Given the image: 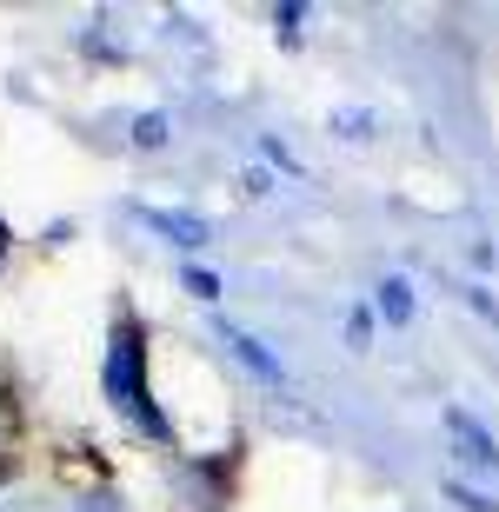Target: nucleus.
<instances>
[{"label":"nucleus","mask_w":499,"mask_h":512,"mask_svg":"<svg viewBox=\"0 0 499 512\" xmlns=\"http://www.w3.org/2000/svg\"><path fill=\"white\" fill-rule=\"evenodd\" d=\"M107 399H114V406H127V413H134L154 439H167V419L154 413L147 380H140V326L134 320H120L114 326V346H107Z\"/></svg>","instance_id":"f257e3e1"},{"label":"nucleus","mask_w":499,"mask_h":512,"mask_svg":"<svg viewBox=\"0 0 499 512\" xmlns=\"http://www.w3.org/2000/svg\"><path fill=\"white\" fill-rule=\"evenodd\" d=\"M134 140H140V147H167V114H140Z\"/></svg>","instance_id":"423d86ee"},{"label":"nucleus","mask_w":499,"mask_h":512,"mask_svg":"<svg viewBox=\"0 0 499 512\" xmlns=\"http://www.w3.org/2000/svg\"><path fill=\"white\" fill-rule=\"evenodd\" d=\"M366 333H373V320H366V313H346V340L366 346Z\"/></svg>","instance_id":"1a4fd4ad"},{"label":"nucleus","mask_w":499,"mask_h":512,"mask_svg":"<svg viewBox=\"0 0 499 512\" xmlns=\"http://www.w3.org/2000/svg\"><path fill=\"white\" fill-rule=\"evenodd\" d=\"M333 127H340L346 140H360V133L373 127V114H366V107H360V114H353V107H340V114H333Z\"/></svg>","instance_id":"0eeeda50"},{"label":"nucleus","mask_w":499,"mask_h":512,"mask_svg":"<svg viewBox=\"0 0 499 512\" xmlns=\"http://www.w3.org/2000/svg\"><path fill=\"white\" fill-rule=\"evenodd\" d=\"M380 313H386L393 326L413 313V293H406V280H386V286H380Z\"/></svg>","instance_id":"39448f33"},{"label":"nucleus","mask_w":499,"mask_h":512,"mask_svg":"<svg viewBox=\"0 0 499 512\" xmlns=\"http://www.w3.org/2000/svg\"><path fill=\"white\" fill-rule=\"evenodd\" d=\"M446 433H453V446H460V459H473V466H499V446L480 433V419L466 413H446Z\"/></svg>","instance_id":"7ed1b4c3"},{"label":"nucleus","mask_w":499,"mask_h":512,"mask_svg":"<svg viewBox=\"0 0 499 512\" xmlns=\"http://www.w3.org/2000/svg\"><path fill=\"white\" fill-rule=\"evenodd\" d=\"M187 293H193V300H213V293H220V280H213V273H200V266H187Z\"/></svg>","instance_id":"6e6552de"},{"label":"nucleus","mask_w":499,"mask_h":512,"mask_svg":"<svg viewBox=\"0 0 499 512\" xmlns=\"http://www.w3.org/2000/svg\"><path fill=\"white\" fill-rule=\"evenodd\" d=\"M220 333L233 340V353H240V366H253V373H260V380H273V386L287 380V373H280V360H273V353H267L260 340H247V333H233V326H220Z\"/></svg>","instance_id":"20e7f679"},{"label":"nucleus","mask_w":499,"mask_h":512,"mask_svg":"<svg viewBox=\"0 0 499 512\" xmlns=\"http://www.w3.org/2000/svg\"><path fill=\"white\" fill-rule=\"evenodd\" d=\"M134 213L154 233H167L173 247H200V240H207V220H193V213H167V207H134Z\"/></svg>","instance_id":"f03ea898"}]
</instances>
